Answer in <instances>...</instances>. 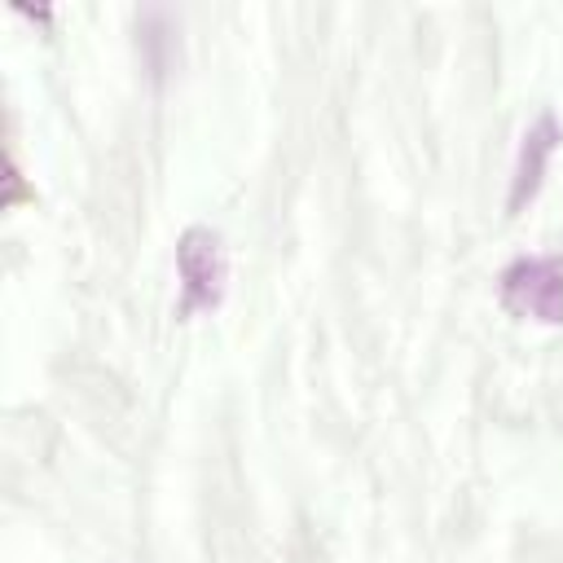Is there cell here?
<instances>
[{
  "mask_svg": "<svg viewBox=\"0 0 563 563\" xmlns=\"http://www.w3.org/2000/svg\"><path fill=\"white\" fill-rule=\"evenodd\" d=\"M176 273H180V312H211L224 299L229 282V260L224 242L207 224H189L176 238Z\"/></svg>",
  "mask_w": 563,
  "mask_h": 563,
  "instance_id": "obj_1",
  "label": "cell"
},
{
  "mask_svg": "<svg viewBox=\"0 0 563 563\" xmlns=\"http://www.w3.org/2000/svg\"><path fill=\"white\" fill-rule=\"evenodd\" d=\"M501 308L541 325L563 321V255H519L501 273Z\"/></svg>",
  "mask_w": 563,
  "mask_h": 563,
  "instance_id": "obj_2",
  "label": "cell"
},
{
  "mask_svg": "<svg viewBox=\"0 0 563 563\" xmlns=\"http://www.w3.org/2000/svg\"><path fill=\"white\" fill-rule=\"evenodd\" d=\"M559 141H563L559 119H554L550 110L537 114V123H532V128L523 132V141H519V158H515V176H510V198H506V211H510V216H519V211L541 194V180H545V167H550Z\"/></svg>",
  "mask_w": 563,
  "mask_h": 563,
  "instance_id": "obj_3",
  "label": "cell"
}]
</instances>
